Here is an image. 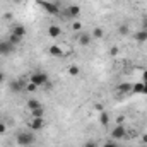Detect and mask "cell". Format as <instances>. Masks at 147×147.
I'll return each instance as SVG.
<instances>
[{
  "label": "cell",
  "mask_w": 147,
  "mask_h": 147,
  "mask_svg": "<svg viewBox=\"0 0 147 147\" xmlns=\"http://www.w3.org/2000/svg\"><path fill=\"white\" fill-rule=\"evenodd\" d=\"M22 87H24V86H22V82H17V80L10 82V89H12V91H16V92H17V91H21Z\"/></svg>",
  "instance_id": "cell-16"
},
{
  "label": "cell",
  "mask_w": 147,
  "mask_h": 147,
  "mask_svg": "<svg viewBox=\"0 0 147 147\" xmlns=\"http://www.w3.org/2000/svg\"><path fill=\"white\" fill-rule=\"evenodd\" d=\"M120 147H121V146H120Z\"/></svg>",
  "instance_id": "cell-34"
},
{
  "label": "cell",
  "mask_w": 147,
  "mask_h": 147,
  "mask_svg": "<svg viewBox=\"0 0 147 147\" xmlns=\"http://www.w3.org/2000/svg\"><path fill=\"white\" fill-rule=\"evenodd\" d=\"M99 121H101V123H103V125L106 127V125H108V121H110L108 115H106V113H101V116H99Z\"/></svg>",
  "instance_id": "cell-19"
},
{
  "label": "cell",
  "mask_w": 147,
  "mask_h": 147,
  "mask_svg": "<svg viewBox=\"0 0 147 147\" xmlns=\"http://www.w3.org/2000/svg\"><path fill=\"white\" fill-rule=\"evenodd\" d=\"M14 46H17L19 43H21V36H17V34H10V39H9Z\"/></svg>",
  "instance_id": "cell-18"
},
{
  "label": "cell",
  "mask_w": 147,
  "mask_h": 147,
  "mask_svg": "<svg viewBox=\"0 0 147 147\" xmlns=\"http://www.w3.org/2000/svg\"><path fill=\"white\" fill-rule=\"evenodd\" d=\"M142 142H144V144H146V146H147V134H146V135H144V137H142Z\"/></svg>",
  "instance_id": "cell-31"
},
{
  "label": "cell",
  "mask_w": 147,
  "mask_h": 147,
  "mask_svg": "<svg viewBox=\"0 0 147 147\" xmlns=\"http://www.w3.org/2000/svg\"><path fill=\"white\" fill-rule=\"evenodd\" d=\"M5 80V75H3V72H0V82H3Z\"/></svg>",
  "instance_id": "cell-30"
},
{
  "label": "cell",
  "mask_w": 147,
  "mask_h": 147,
  "mask_svg": "<svg viewBox=\"0 0 147 147\" xmlns=\"http://www.w3.org/2000/svg\"><path fill=\"white\" fill-rule=\"evenodd\" d=\"M5 132V123H0V134H3Z\"/></svg>",
  "instance_id": "cell-27"
},
{
  "label": "cell",
  "mask_w": 147,
  "mask_h": 147,
  "mask_svg": "<svg viewBox=\"0 0 147 147\" xmlns=\"http://www.w3.org/2000/svg\"><path fill=\"white\" fill-rule=\"evenodd\" d=\"M39 106H41V105L38 103L36 99H29V101H28V108H29L31 111H33V110H36V108H39Z\"/></svg>",
  "instance_id": "cell-17"
},
{
  "label": "cell",
  "mask_w": 147,
  "mask_h": 147,
  "mask_svg": "<svg viewBox=\"0 0 147 147\" xmlns=\"http://www.w3.org/2000/svg\"><path fill=\"white\" fill-rule=\"evenodd\" d=\"M144 87H146V82H137V84H134L132 92H135V94H144Z\"/></svg>",
  "instance_id": "cell-11"
},
{
  "label": "cell",
  "mask_w": 147,
  "mask_h": 147,
  "mask_svg": "<svg viewBox=\"0 0 147 147\" xmlns=\"http://www.w3.org/2000/svg\"><path fill=\"white\" fill-rule=\"evenodd\" d=\"M103 147H120V146H118L116 142H106V144H105Z\"/></svg>",
  "instance_id": "cell-24"
},
{
  "label": "cell",
  "mask_w": 147,
  "mask_h": 147,
  "mask_svg": "<svg viewBox=\"0 0 147 147\" xmlns=\"http://www.w3.org/2000/svg\"><path fill=\"white\" fill-rule=\"evenodd\" d=\"M16 50V46L10 41H0V55H10Z\"/></svg>",
  "instance_id": "cell-3"
},
{
  "label": "cell",
  "mask_w": 147,
  "mask_h": 147,
  "mask_svg": "<svg viewBox=\"0 0 147 147\" xmlns=\"http://www.w3.org/2000/svg\"><path fill=\"white\" fill-rule=\"evenodd\" d=\"M135 39H137V41H142V43L147 41V31H146V29L137 31V33H135Z\"/></svg>",
  "instance_id": "cell-13"
},
{
  "label": "cell",
  "mask_w": 147,
  "mask_h": 147,
  "mask_svg": "<svg viewBox=\"0 0 147 147\" xmlns=\"http://www.w3.org/2000/svg\"><path fill=\"white\" fill-rule=\"evenodd\" d=\"M144 29H146V31H147V19H146V21H144Z\"/></svg>",
  "instance_id": "cell-32"
},
{
  "label": "cell",
  "mask_w": 147,
  "mask_h": 147,
  "mask_svg": "<svg viewBox=\"0 0 147 147\" xmlns=\"http://www.w3.org/2000/svg\"><path fill=\"white\" fill-rule=\"evenodd\" d=\"M43 9H45L48 14H51V16H57V14L60 12L58 5H55V3H51V2H43Z\"/></svg>",
  "instance_id": "cell-4"
},
{
  "label": "cell",
  "mask_w": 147,
  "mask_h": 147,
  "mask_svg": "<svg viewBox=\"0 0 147 147\" xmlns=\"http://www.w3.org/2000/svg\"><path fill=\"white\" fill-rule=\"evenodd\" d=\"M125 135H127V132H125L123 127H115V128L111 130V137H113L115 140H120V139H123Z\"/></svg>",
  "instance_id": "cell-5"
},
{
  "label": "cell",
  "mask_w": 147,
  "mask_h": 147,
  "mask_svg": "<svg viewBox=\"0 0 147 147\" xmlns=\"http://www.w3.org/2000/svg\"><path fill=\"white\" fill-rule=\"evenodd\" d=\"M50 55H51V57H62V55H63L62 46H60V45H53V46H50Z\"/></svg>",
  "instance_id": "cell-8"
},
{
  "label": "cell",
  "mask_w": 147,
  "mask_h": 147,
  "mask_svg": "<svg viewBox=\"0 0 147 147\" xmlns=\"http://www.w3.org/2000/svg\"><path fill=\"white\" fill-rule=\"evenodd\" d=\"M29 127H31L33 130H41V128L45 127V120H43V118H33Z\"/></svg>",
  "instance_id": "cell-6"
},
{
  "label": "cell",
  "mask_w": 147,
  "mask_h": 147,
  "mask_svg": "<svg viewBox=\"0 0 147 147\" xmlns=\"http://www.w3.org/2000/svg\"><path fill=\"white\" fill-rule=\"evenodd\" d=\"M16 140H17L19 146L26 147V146H31V144L34 142V135H33L31 132H19L17 137H16Z\"/></svg>",
  "instance_id": "cell-1"
},
{
  "label": "cell",
  "mask_w": 147,
  "mask_h": 147,
  "mask_svg": "<svg viewBox=\"0 0 147 147\" xmlns=\"http://www.w3.org/2000/svg\"><path fill=\"white\" fill-rule=\"evenodd\" d=\"M74 31H80V28H82V26H80V22H74Z\"/></svg>",
  "instance_id": "cell-25"
},
{
  "label": "cell",
  "mask_w": 147,
  "mask_h": 147,
  "mask_svg": "<svg viewBox=\"0 0 147 147\" xmlns=\"http://www.w3.org/2000/svg\"><path fill=\"white\" fill-rule=\"evenodd\" d=\"M110 53H111V55H116V53H118V48H111Z\"/></svg>",
  "instance_id": "cell-28"
},
{
  "label": "cell",
  "mask_w": 147,
  "mask_h": 147,
  "mask_svg": "<svg viewBox=\"0 0 147 147\" xmlns=\"http://www.w3.org/2000/svg\"><path fill=\"white\" fill-rule=\"evenodd\" d=\"M43 115H45V111H43V108H41V106L31 111V116H33V118H43Z\"/></svg>",
  "instance_id": "cell-15"
},
{
  "label": "cell",
  "mask_w": 147,
  "mask_h": 147,
  "mask_svg": "<svg viewBox=\"0 0 147 147\" xmlns=\"http://www.w3.org/2000/svg\"><path fill=\"white\" fill-rule=\"evenodd\" d=\"M142 79H144V80H142V82H147V70L144 74H142Z\"/></svg>",
  "instance_id": "cell-29"
},
{
  "label": "cell",
  "mask_w": 147,
  "mask_h": 147,
  "mask_svg": "<svg viewBox=\"0 0 147 147\" xmlns=\"http://www.w3.org/2000/svg\"><path fill=\"white\" fill-rule=\"evenodd\" d=\"M36 89H38V86L36 84H33V82H29V84L26 86V91H29V92H34Z\"/></svg>",
  "instance_id": "cell-21"
},
{
  "label": "cell",
  "mask_w": 147,
  "mask_h": 147,
  "mask_svg": "<svg viewBox=\"0 0 147 147\" xmlns=\"http://www.w3.org/2000/svg\"><path fill=\"white\" fill-rule=\"evenodd\" d=\"M14 2H21V0H14Z\"/></svg>",
  "instance_id": "cell-33"
},
{
  "label": "cell",
  "mask_w": 147,
  "mask_h": 147,
  "mask_svg": "<svg viewBox=\"0 0 147 147\" xmlns=\"http://www.w3.org/2000/svg\"><path fill=\"white\" fill-rule=\"evenodd\" d=\"M132 87H134V84H130V82H123V84H120L116 89H118V92L127 94V92H132Z\"/></svg>",
  "instance_id": "cell-7"
},
{
  "label": "cell",
  "mask_w": 147,
  "mask_h": 147,
  "mask_svg": "<svg viewBox=\"0 0 147 147\" xmlns=\"http://www.w3.org/2000/svg\"><path fill=\"white\" fill-rule=\"evenodd\" d=\"M60 33H62V29H60L58 26H50V28H48V36L50 38H58Z\"/></svg>",
  "instance_id": "cell-9"
},
{
  "label": "cell",
  "mask_w": 147,
  "mask_h": 147,
  "mask_svg": "<svg viewBox=\"0 0 147 147\" xmlns=\"http://www.w3.org/2000/svg\"><path fill=\"white\" fill-rule=\"evenodd\" d=\"M12 34H17V36H24V34H26V28H24V26H16V28H14V31H12Z\"/></svg>",
  "instance_id": "cell-14"
},
{
  "label": "cell",
  "mask_w": 147,
  "mask_h": 147,
  "mask_svg": "<svg viewBox=\"0 0 147 147\" xmlns=\"http://www.w3.org/2000/svg\"><path fill=\"white\" fill-rule=\"evenodd\" d=\"M79 12H80V7H79V5H70L69 10H67V14H69L70 17H77Z\"/></svg>",
  "instance_id": "cell-12"
},
{
  "label": "cell",
  "mask_w": 147,
  "mask_h": 147,
  "mask_svg": "<svg viewBox=\"0 0 147 147\" xmlns=\"http://www.w3.org/2000/svg\"><path fill=\"white\" fill-rule=\"evenodd\" d=\"M84 147H96V142H87V144H84Z\"/></svg>",
  "instance_id": "cell-26"
},
{
  "label": "cell",
  "mask_w": 147,
  "mask_h": 147,
  "mask_svg": "<svg viewBox=\"0 0 147 147\" xmlns=\"http://www.w3.org/2000/svg\"><path fill=\"white\" fill-rule=\"evenodd\" d=\"M79 43H80L82 46H87V45L91 43V34H87V33H80V34H79Z\"/></svg>",
  "instance_id": "cell-10"
},
{
  "label": "cell",
  "mask_w": 147,
  "mask_h": 147,
  "mask_svg": "<svg viewBox=\"0 0 147 147\" xmlns=\"http://www.w3.org/2000/svg\"><path fill=\"white\" fill-rule=\"evenodd\" d=\"M120 34H128V28L127 26H121L120 28Z\"/></svg>",
  "instance_id": "cell-23"
},
{
  "label": "cell",
  "mask_w": 147,
  "mask_h": 147,
  "mask_svg": "<svg viewBox=\"0 0 147 147\" xmlns=\"http://www.w3.org/2000/svg\"><path fill=\"white\" fill-rule=\"evenodd\" d=\"M69 74H70V75H79V67L72 65V67L69 69Z\"/></svg>",
  "instance_id": "cell-22"
},
{
  "label": "cell",
  "mask_w": 147,
  "mask_h": 147,
  "mask_svg": "<svg viewBox=\"0 0 147 147\" xmlns=\"http://www.w3.org/2000/svg\"><path fill=\"white\" fill-rule=\"evenodd\" d=\"M92 36L94 38H103V29H101V28H96V29L92 31Z\"/></svg>",
  "instance_id": "cell-20"
},
{
  "label": "cell",
  "mask_w": 147,
  "mask_h": 147,
  "mask_svg": "<svg viewBox=\"0 0 147 147\" xmlns=\"http://www.w3.org/2000/svg\"><path fill=\"white\" fill-rule=\"evenodd\" d=\"M31 82L36 84V86H45L48 82V75L43 72H36V74H31Z\"/></svg>",
  "instance_id": "cell-2"
}]
</instances>
